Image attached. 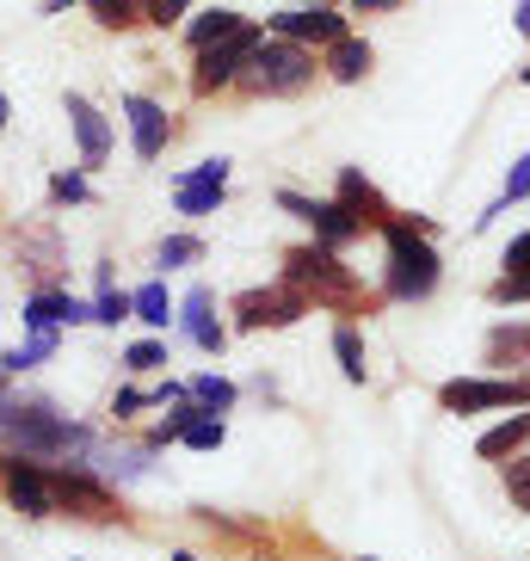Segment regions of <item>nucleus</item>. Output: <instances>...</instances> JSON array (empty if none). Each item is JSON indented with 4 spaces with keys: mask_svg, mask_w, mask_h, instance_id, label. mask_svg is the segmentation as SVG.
I'll return each instance as SVG.
<instances>
[{
    "mask_svg": "<svg viewBox=\"0 0 530 561\" xmlns=\"http://www.w3.org/2000/svg\"><path fill=\"white\" fill-rule=\"evenodd\" d=\"M499 265H506V278H530V229L506 241V253H499Z\"/></svg>",
    "mask_w": 530,
    "mask_h": 561,
    "instance_id": "nucleus-35",
    "label": "nucleus"
},
{
    "mask_svg": "<svg viewBox=\"0 0 530 561\" xmlns=\"http://www.w3.org/2000/svg\"><path fill=\"white\" fill-rule=\"evenodd\" d=\"M185 389H192V401H198L204 413H234L241 408V389H234L229 377H216V370H198Z\"/></svg>",
    "mask_w": 530,
    "mask_h": 561,
    "instance_id": "nucleus-26",
    "label": "nucleus"
},
{
    "mask_svg": "<svg viewBox=\"0 0 530 561\" xmlns=\"http://www.w3.org/2000/svg\"><path fill=\"white\" fill-rule=\"evenodd\" d=\"M130 321H142V328H173L180 321V302L166 297V284L154 278V284H142V290H130Z\"/></svg>",
    "mask_w": 530,
    "mask_h": 561,
    "instance_id": "nucleus-22",
    "label": "nucleus"
},
{
    "mask_svg": "<svg viewBox=\"0 0 530 561\" xmlns=\"http://www.w3.org/2000/svg\"><path fill=\"white\" fill-rule=\"evenodd\" d=\"M370 68H377V50H370L358 32H346L339 44H327V50H321V75H327V81H339V87H358Z\"/></svg>",
    "mask_w": 530,
    "mask_h": 561,
    "instance_id": "nucleus-19",
    "label": "nucleus"
},
{
    "mask_svg": "<svg viewBox=\"0 0 530 561\" xmlns=\"http://www.w3.org/2000/svg\"><path fill=\"white\" fill-rule=\"evenodd\" d=\"M198 260H204L198 234H166L161 248H154V265H161V272H185V265H198Z\"/></svg>",
    "mask_w": 530,
    "mask_h": 561,
    "instance_id": "nucleus-29",
    "label": "nucleus"
},
{
    "mask_svg": "<svg viewBox=\"0 0 530 561\" xmlns=\"http://www.w3.org/2000/svg\"><path fill=\"white\" fill-rule=\"evenodd\" d=\"M7 124H13V100H7V93H0V130H7Z\"/></svg>",
    "mask_w": 530,
    "mask_h": 561,
    "instance_id": "nucleus-40",
    "label": "nucleus"
},
{
    "mask_svg": "<svg viewBox=\"0 0 530 561\" xmlns=\"http://www.w3.org/2000/svg\"><path fill=\"white\" fill-rule=\"evenodd\" d=\"M124 370H130V377L166 370V340H136V346H124Z\"/></svg>",
    "mask_w": 530,
    "mask_h": 561,
    "instance_id": "nucleus-32",
    "label": "nucleus"
},
{
    "mask_svg": "<svg viewBox=\"0 0 530 561\" xmlns=\"http://www.w3.org/2000/svg\"><path fill=\"white\" fill-rule=\"evenodd\" d=\"M229 314H234V333H265V328H297L302 314H315V302L302 297L290 278H278V284L241 290V297L229 302Z\"/></svg>",
    "mask_w": 530,
    "mask_h": 561,
    "instance_id": "nucleus-6",
    "label": "nucleus"
},
{
    "mask_svg": "<svg viewBox=\"0 0 530 561\" xmlns=\"http://www.w3.org/2000/svg\"><path fill=\"white\" fill-rule=\"evenodd\" d=\"M19 321H25V328L32 333H44V328H87V321H93V302L87 297H74V290H62V284H56V290H32V297H25V314H19Z\"/></svg>",
    "mask_w": 530,
    "mask_h": 561,
    "instance_id": "nucleus-17",
    "label": "nucleus"
},
{
    "mask_svg": "<svg viewBox=\"0 0 530 561\" xmlns=\"http://www.w3.org/2000/svg\"><path fill=\"white\" fill-rule=\"evenodd\" d=\"M315 75H321V50L265 32L260 50L247 56L241 93H253V100H297V93H309V87H315Z\"/></svg>",
    "mask_w": 530,
    "mask_h": 561,
    "instance_id": "nucleus-3",
    "label": "nucleus"
},
{
    "mask_svg": "<svg viewBox=\"0 0 530 561\" xmlns=\"http://www.w3.org/2000/svg\"><path fill=\"white\" fill-rule=\"evenodd\" d=\"M185 19H192V0H142V25L154 32H180Z\"/></svg>",
    "mask_w": 530,
    "mask_h": 561,
    "instance_id": "nucleus-31",
    "label": "nucleus"
},
{
    "mask_svg": "<svg viewBox=\"0 0 530 561\" xmlns=\"http://www.w3.org/2000/svg\"><path fill=\"white\" fill-rule=\"evenodd\" d=\"M278 210H290L297 222H309L321 248H339V253H346L352 241L365 234V222H358V216H352L339 198H302V192H278Z\"/></svg>",
    "mask_w": 530,
    "mask_h": 561,
    "instance_id": "nucleus-11",
    "label": "nucleus"
},
{
    "mask_svg": "<svg viewBox=\"0 0 530 561\" xmlns=\"http://www.w3.org/2000/svg\"><path fill=\"white\" fill-rule=\"evenodd\" d=\"M284 278L297 284L315 309H352L358 302V272L339 260V248H321V241L284 253Z\"/></svg>",
    "mask_w": 530,
    "mask_h": 561,
    "instance_id": "nucleus-4",
    "label": "nucleus"
},
{
    "mask_svg": "<svg viewBox=\"0 0 530 561\" xmlns=\"http://www.w3.org/2000/svg\"><path fill=\"white\" fill-rule=\"evenodd\" d=\"M222 198H229V161H222V154L185 167L180 180H173V210L180 216H216Z\"/></svg>",
    "mask_w": 530,
    "mask_h": 561,
    "instance_id": "nucleus-13",
    "label": "nucleus"
},
{
    "mask_svg": "<svg viewBox=\"0 0 530 561\" xmlns=\"http://www.w3.org/2000/svg\"><path fill=\"white\" fill-rule=\"evenodd\" d=\"M487 297H494L499 309H506V302H530V278H506V272H499V278H494V290H487Z\"/></svg>",
    "mask_w": 530,
    "mask_h": 561,
    "instance_id": "nucleus-36",
    "label": "nucleus"
},
{
    "mask_svg": "<svg viewBox=\"0 0 530 561\" xmlns=\"http://www.w3.org/2000/svg\"><path fill=\"white\" fill-rule=\"evenodd\" d=\"M180 445H192V450H222V445H229V420H222V413H198V420L180 432Z\"/></svg>",
    "mask_w": 530,
    "mask_h": 561,
    "instance_id": "nucleus-30",
    "label": "nucleus"
},
{
    "mask_svg": "<svg viewBox=\"0 0 530 561\" xmlns=\"http://www.w3.org/2000/svg\"><path fill=\"white\" fill-rule=\"evenodd\" d=\"M265 32L309 44V50H327V44H339L352 32V19L339 7H278V13H265Z\"/></svg>",
    "mask_w": 530,
    "mask_h": 561,
    "instance_id": "nucleus-10",
    "label": "nucleus"
},
{
    "mask_svg": "<svg viewBox=\"0 0 530 561\" xmlns=\"http://www.w3.org/2000/svg\"><path fill=\"white\" fill-rule=\"evenodd\" d=\"M0 488H7V500H13L25 518H50V512H56L50 469H44V462H32L25 450H19V457H0Z\"/></svg>",
    "mask_w": 530,
    "mask_h": 561,
    "instance_id": "nucleus-14",
    "label": "nucleus"
},
{
    "mask_svg": "<svg viewBox=\"0 0 530 561\" xmlns=\"http://www.w3.org/2000/svg\"><path fill=\"white\" fill-rule=\"evenodd\" d=\"M358 561H377V556H358Z\"/></svg>",
    "mask_w": 530,
    "mask_h": 561,
    "instance_id": "nucleus-45",
    "label": "nucleus"
},
{
    "mask_svg": "<svg viewBox=\"0 0 530 561\" xmlns=\"http://www.w3.org/2000/svg\"><path fill=\"white\" fill-rule=\"evenodd\" d=\"M149 401H154V389H117L112 413H117V420H136V413L149 408Z\"/></svg>",
    "mask_w": 530,
    "mask_h": 561,
    "instance_id": "nucleus-37",
    "label": "nucleus"
},
{
    "mask_svg": "<svg viewBox=\"0 0 530 561\" xmlns=\"http://www.w3.org/2000/svg\"><path fill=\"white\" fill-rule=\"evenodd\" d=\"M290 7H346V0H290Z\"/></svg>",
    "mask_w": 530,
    "mask_h": 561,
    "instance_id": "nucleus-41",
    "label": "nucleus"
},
{
    "mask_svg": "<svg viewBox=\"0 0 530 561\" xmlns=\"http://www.w3.org/2000/svg\"><path fill=\"white\" fill-rule=\"evenodd\" d=\"M56 346H62V333H56V328L32 333L25 346L0 352V377H19V370H37V364H44V358H56Z\"/></svg>",
    "mask_w": 530,
    "mask_h": 561,
    "instance_id": "nucleus-24",
    "label": "nucleus"
},
{
    "mask_svg": "<svg viewBox=\"0 0 530 561\" xmlns=\"http://www.w3.org/2000/svg\"><path fill=\"white\" fill-rule=\"evenodd\" d=\"M445 413H499V408H530V377H450L438 382Z\"/></svg>",
    "mask_w": 530,
    "mask_h": 561,
    "instance_id": "nucleus-8",
    "label": "nucleus"
},
{
    "mask_svg": "<svg viewBox=\"0 0 530 561\" xmlns=\"http://www.w3.org/2000/svg\"><path fill=\"white\" fill-rule=\"evenodd\" d=\"M518 87H530V68H525V75H518Z\"/></svg>",
    "mask_w": 530,
    "mask_h": 561,
    "instance_id": "nucleus-44",
    "label": "nucleus"
},
{
    "mask_svg": "<svg viewBox=\"0 0 530 561\" xmlns=\"http://www.w3.org/2000/svg\"><path fill=\"white\" fill-rule=\"evenodd\" d=\"M93 185H87V167H68V173H50V204H87Z\"/></svg>",
    "mask_w": 530,
    "mask_h": 561,
    "instance_id": "nucleus-33",
    "label": "nucleus"
},
{
    "mask_svg": "<svg viewBox=\"0 0 530 561\" xmlns=\"http://www.w3.org/2000/svg\"><path fill=\"white\" fill-rule=\"evenodd\" d=\"M173 561H198V556H192V549H180V556H173Z\"/></svg>",
    "mask_w": 530,
    "mask_h": 561,
    "instance_id": "nucleus-43",
    "label": "nucleus"
},
{
    "mask_svg": "<svg viewBox=\"0 0 530 561\" xmlns=\"http://www.w3.org/2000/svg\"><path fill=\"white\" fill-rule=\"evenodd\" d=\"M93 321H100V328H117V321H130V290L105 284L100 297H93Z\"/></svg>",
    "mask_w": 530,
    "mask_h": 561,
    "instance_id": "nucleus-34",
    "label": "nucleus"
},
{
    "mask_svg": "<svg viewBox=\"0 0 530 561\" xmlns=\"http://www.w3.org/2000/svg\"><path fill=\"white\" fill-rule=\"evenodd\" d=\"M260 37H265V19H247L234 37L192 50V93H198V100H210V93H229V87H241V75H247V56L260 50Z\"/></svg>",
    "mask_w": 530,
    "mask_h": 561,
    "instance_id": "nucleus-5",
    "label": "nucleus"
},
{
    "mask_svg": "<svg viewBox=\"0 0 530 561\" xmlns=\"http://www.w3.org/2000/svg\"><path fill=\"white\" fill-rule=\"evenodd\" d=\"M173 328H180L198 352H210V358H222V346H229V328L216 321V290H210V284H192V290H185V297H180V321H173Z\"/></svg>",
    "mask_w": 530,
    "mask_h": 561,
    "instance_id": "nucleus-16",
    "label": "nucleus"
},
{
    "mask_svg": "<svg viewBox=\"0 0 530 561\" xmlns=\"http://www.w3.org/2000/svg\"><path fill=\"white\" fill-rule=\"evenodd\" d=\"M62 112H68V130H74V149H81V167H87V173L112 161V149H117L112 117L87 100V93H62Z\"/></svg>",
    "mask_w": 530,
    "mask_h": 561,
    "instance_id": "nucleus-12",
    "label": "nucleus"
},
{
    "mask_svg": "<svg viewBox=\"0 0 530 561\" xmlns=\"http://www.w3.org/2000/svg\"><path fill=\"white\" fill-rule=\"evenodd\" d=\"M382 290L395 302H426L445 278V265H438V248H431V222L426 216H395V222H382Z\"/></svg>",
    "mask_w": 530,
    "mask_h": 561,
    "instance_id": "nucleus-1",
    "label": "nucleus"
},
{
    "mask_svg": "<svg viewBox=\"0 0 530 561\" xmlns=\"http://www.w3.org/2000/svg\"><path fill=\"white\" fill-rule=\"evenodd\" d=\"M525 445H530V408H525V413H506L499 426H487V432L475 438V450H481L487 462H506L512 450H525Z\"/></svg>",
    "mask_w": 530,
    "mask_h": 561,
    "instance_id": "nucleus-21",
    "label": "nucleus"
},
{
    "mask_svg": "<svg viewBox=\"0 0 530 561\" xmlns=\"http://www.w3.org/2000/svg\"><path fill=\"white\" fill-rule=\"evenodd\" d=\"M124 124H130L136 161H161L166 142H173V117H166V105L149 100V93H124Z\"/></svg>",
    "mask_w": 530,
    "mask_h": 561,
    "instance_id": "nucleus-15",
    "label": "nucleus"
},
{
    "mask_svg": "<svg viewBox=\"0 0 530 561\" xmlns=\"http://www.w3.org/2000/svg\"><path fill=\"white\" fill-rule=\"evenodd\" d=\"M487 364H499V370L530 364V328L525 321H499V328L487 333Z\"/></svg>",
    "mask_w": 530,
    "mask_h": 561,
    "instance_id": "nucleus-23",
    "label": "nucleus"
},
{
    "mask_svg": "<svg viewBox=\"0 0 530 561\" xmlns=\"http://www.w3.org/2000/svg\"><path fill=\"white\" fill-rule=\"evenodd\" d=\"M499 488H506V500L518 512H530V450H512V457L499 462Z\"/></svg>",
    "mask_w": 530,
    "mask_h": 561,
    "instance_id": "nucleus-28",
    "label": "nucleus"
},
{
    "mask_svg": "<svg viewBox=\"0 0 530 561\" xmlns=\"http://www.w3.org/2000/svg\"><path fill=\"white\" fill-rule=\"evenodd\" d=\"M512 19H518V37H530V0H518V13H512Z\"/></svg>",
    "mask_w": 530,
    "mask_h": 561,
    "instance_id": "nucleus-39",
    "label": "nucleus"
},
{
    "mask_svg": "<svg viewBox=\"0 0 530 561\" xmlns=\"http://www.w3.org/2000/svg\"><path fill=\"white\" fill-rule=\"evenodd\" d=\"M13 377H0V413H7V401H13V389H7Z\"/></svg>",
    "mask_w": 530,
    "mask_h": 561,
    "instance_id": "nucleus-42",
    "label": "nucleus"
},
{
    "mask_svg": "<svg viewBox=\"0 0 530 561\" xmlns=\"http://www.w3.org/2000/svg\"><path fill=\"white\" fill-rule=\"evenodd\" d=\"M0 432H7L25 457H56V462H62V457H93V432L74 426L68 413H56V401H44V396L7 401Z\"/></svg>",
    "mask_w": 530,
    "mask_h": 561,
    "instance_id": "nucleus-2",
    "label": "nucleus"
},
{
    "mask_svg": "<svg viewBox=\"0 0 530 561\" xmlns=\"http://www.w3.org/2000/svg\"><path fill=\"white\" fill-rule=\"evenodd\" d=\"M346 7H352L358 19H370V13H395L401 0H346Z\"/></svg>",
    "mask_w": 530,
    "mask_h": 561,
    "instance_id": "nucleus-38",
    "label": "nucleus"
},
{
    "mask_svg": "<svg viewBox=\"0 0 530 561\" xmlns=\"http://www.w3.org/2000/svg\"><path fill=\"white\" fill-rule=\"evenodd\" d=\"M50 469V488H56V506L81 512V518H112V488L93 476L87 457H62V462H44Z\"/></svg>",
    "mask_w": 530,
    "mask_h": 561,
    "instance_id": "nucleus-9",
    "label": "nucleus"
},
{
    "mask_svg": "<svg viewBox=\"0 0 530 561\" xmlns=\"http://www.w3.org/2000/svg\"><path fill=\"white\" fill-rule=\"evenodd\" d=\"M333 198L346 204V210L358 216V222H365V229H382V222H395L389 198H382V192L365 180V173H358V167H339V192H333Z\"/></svg>",
    "mask_w": 530,
    "mask_h": 561,
    "instance_id": "nucleus-18",
    "label": "nucleus"
},
{
    "mask_svg": "<svg viewBox=\"0 0 530 561\" xmlns=\"http://www.w3.org/2000/svg\"><path fill=\"white\" fill-rule=\"evenodd\" d=\"M100 32H136L142 25V0H81Z\"/></svg>",
    "mask_w": 530,
    "mask_h": 561,
    "instance_id": "nucleus-27",
    "label": "nucleus"
},
{
    "mask_svg": "<svg viewBox=\"0 0 530 561\" xmlns=\"http://www.w3.org/2000/svg\"><path fill=\"white\" fill-rule=\"evenodd\" d=\"M333 358H339V377H346V382H365V377H370L365 333L352 328V321H339V328H333Z\"/></svg>",
    "mask_w": 530,
    "mask_h": 561,
    "instance_id": "nucleus-25",
    "label": "nucleus"
},
{
    "mask_svg": "<svg viewBox=\"0 0 530 561\" xmlns=\"http://www.w3.org/2000/svg\"><path fill=\"white\" fill-rule=\"evenodd\" d=\"M241 25H247V13H234V7H222V0H210L204 13H192V19L180 25V37L192 44V50H204V44H222V37H234Z\"/></svg>",
    "mask_w": 530,
    "mask_h": 561,
    "instance_id": "nucleus-20",
    "label": "nucleus"
},
{
    "mask_svg": "<svg viewBox=\"0 0 530 561\" xmlns=\"http://www.w3.org/2000/svg\"><path fill=\"white\" fill-rule=\"evenodd\" d=\"M13 265L25 272L32 290H56L68 272V241L56 222H19L13 229Z\"/></svg>",
    "mask_w": 530,
    "mask_h": 561,
    "instance_id": "nucleus-7",
    "label": "nucleus"
}]
</instances>
